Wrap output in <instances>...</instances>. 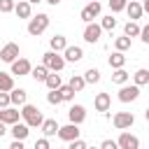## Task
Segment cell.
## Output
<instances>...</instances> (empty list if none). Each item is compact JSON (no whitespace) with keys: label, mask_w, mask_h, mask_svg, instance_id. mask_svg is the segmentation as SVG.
I'll list each match as a JSON object with an SVG mask.
<instances>
[{"label":"cell","mask_w":149,"mask_h":149,"mask_svg":"<svg viewBox=\"0 0 149 149\" xmlns=\"http://www.w3.org/2000/svg\"><path fill=\"white\" fill-rule=\"evenodd\" d=\"M114 49H116V51H121V54H126V51L130 49V37H126V35L116 37V40H114Z\"/></svg>","instance_id":"31"},{"label":"cell","mask_w":149,"mask_h":149,"mask_svg":"<svg viewBox=\"0 0 149 149\" xmlns=\"http://www.w3.org/2000/svg\"><path fill=\"white\" fill-rule=\"evenodd\" d=\"M133 84H135V86H144V84H149V70H147V68L135 70V72H133Z\"/></svg>","instance_id":"22"},{"label":"cell","mask_w":149,"mask_h":149,"mask_svg":"<svg viewBox=\"0 0 149 149\" xmlns=\"http://www.w3.org/2000/svg\"><path fill=\"white\" fill-rule=\"evenodd\" d=\"M112 123H114L116 130H126V128H130L135 123V116H133V112H116L112 116Z\"/></svg>","instance_id":"5"},{"label":"cell","mask_w":149,"mask_h":149,"mask_svg":"<svg viewBox=\"0 0 149 149\" xmlns=\"http://www.w3.org/2000/svg\"><path fill=\"white\" fill-rule=\"evenodd\" d=\"M47 28H49V14H37V16H30L28 19V35L40 37Z\"/></svg>","instance_id":"3"},{"label":"cell","mask_w":149,"mask_h":149,"mask_svg":"<svg viewBox=\"0 0 149 149\" xmlns=\"http://www.w3.org/2000/svg\"><path fill=\"white\" fill-rule=\"evenodd\" d=\"M100 12H102V5H100L98 0H91V2L79 12V19H81L84 23H93V19H98Z\"/></svg>","instance_id":"4"},{"label":"cell","mask_w":149,"mask_h":149,"mask_svg":"<svg viewBox=\"0 0 149 149\" xmlns=\"http://www.w3.org/2000/svg\"><path fill=\"white\" fill-rule=\"evenodd\" d=\"M112 81H114V84H119V86H123V84H128V81H130V74H128L123 68H119V70H114V72H112Z\"/></svg>","instance_id":"28"},{"label":"cell","mask_w":149,"mask_h":149,"mask_svg":"<svg viewBox=\"0 0 149 149\" xmlns=\"http://www.w3.org/2000/svg\"><path fill=\"white\" fill-rule=\"evenodd\" d=\"M30 77H33L35 81H42V84H44V81H47V77H49V70L40 63V65H35V68L30 70Z\"/></svg>","instance_id":"23"},{"label":"cell","mask_w":149,"mask_h":149,"mask_svg":"<svg viewBox=\"0 0 149 149\" xmlns=\"http://www.w3.org/2000/svg\"><path fill=\"white\" fill-rule=\"evenodd\" d=\"M65 47H68L65 35H54V37L49 40V49H51V51H56V54H63V51H65Z\"/></svg>","instance_id":"21"},{"label":"cell","mask_w":149,"mask_h":149,"mask_svg":"<svg viewBox=\"0 0 149 149\" xmlns=\"http://www.w3.org/2000/svg\"><path fill=\"white\" fill-rule=\"evenodd\" d=\"M116 144H119V149H140V137L128 133V130H121Z\"/></svg>","instance_id":"7"},{"label":"cell","mask_w":149,"mask_h":149,"mask_svg":"<svg viewBox=\"0 0 149 149\" xmlns=\"http://www.w3.org/2000/svg\"><path fill=\"white\" fill-rule=\"evenodd\" d=\"M47 102H49V105H61L63 98H61L58 91H49V93H47Z\"/></svg>","instance_id":"36"},{"label":"cell","mask_w":149,"mask_h":149,"mask_svg":"<svg viewBox=\"0 0 149 149\" xmlns=\"http://www.w3.org/2000/svg\"><path fill=\"white\" fill-rule=\"evenodd\" d=\"M100 149H119V144H116V140H102Z\"/></svg>","instance_id":"39"},{"label":"cell","mask_w":149,"mask_h":149,"mask_svg":"<svg viewBox=\"0 0 149 149\" xmlns=\"http://www.w3.org/2000/svg\"><path fill=\"white\" fill-rule=\"evenodd\" d=\"M26 2H30V5H35V2H44V0H26Z\"/></svg>","instance_id":"47"},{"label":"cell","mask_w":149,"mask_h":149,"mask_svg":"<svg viewBox=\"0 0 149 149\" xmlns=\"http://www.w3.org/2000/svg\"><path fill=\"white\" fill-rule=\"evenodd\" d=\"M58 93H61V98H63V102H72L74 100V91L68 86V84H63L61 88H58Z\"/></svg>","instance_id":"32"},{"label":"cell","mask_w":149,"mask_h":149,"mask_svg":"<svg viewBox=\"0 0 149 149\" xmlns=\"http://www.w3.org/2000/svg\"><path fill=\"white\" fill-rule=\"evenodd\" d=\"M19 119H21V112H19L16 107H5V109H0V121H2L5 126H14V123H19Z\"/></svg>","instance_id":"13"},{"label":"cell","mask_w":149,"mask_h":149,"mask_svg":"<svg viewBox=\"0 0 149 149\" xmlns=\"http://www.w3.org/2000/svg\"><path fill=\"white\" fill-rule=\"evenodd\" d=\"M16 58H19V44H16V42H7V44L0 49V61L12 65Z\"/></svg>","instance_id":"8"},{"label":"cell","mask_w":149,"mask_h":149,"mask_svg":"<svg viewBox=\"0 0 149 149\" xmlns=\"http://www.w3.org/2000/svg\"><path fill=\"white\" fill-rule=\"evenodd\" d=\"M58 128H61V126H58V121H56V119H44V121H42V126H40V130H42V135H44V137H54V135L58 133Z\"/></svg>","instance_id":"19"},{"label":"cell","mask_w":149,"mask_h":149,"mask_svg":"<svg viewBox=\"0 0 149 149\" xmlns=\"http://www.w3.org/2000/svg\"><path fill=\"white\" fill-rule=\"evenodd\" d=\"M107 61H109V68H112V70H119V68H123V65H126V56H123L121 51H114Z\"/></svg>","instance_id":"27"},{"label":"cell","mask_w":149,"mask_h":149,"mask_svg":"<svg viewBox=\"0 0 149 149\" xmlns=\"http://www.w3.org/2000/svg\"><path fill=\"white\" fill-rule=\"evenodd\" d=\"M33 149H51L49 137H40V140H35V147H33Z\"/></svg>","instance_id":"37"},{"label":"cell","mask_w":149,"mask_h":149,"mask_svg":"<svg viewBox=\"0 0 149 149\" xmlns=\"http://www.w3.org/2000/svg\"><path fill=\"white\" fill-rule=\"evenodd\" d=\"M86 149H100V147H86Z\"/></svg>","instance_id":"48"},{"label":"cell","mask_w":149,"mask_h":149,"mask_svg":"<svg viewBox=\"0 0 149 149\" xmlns=\"http://www.w3.org/2000/svg\"><path fill=\"white\" fill-rule=\"evenodd\" d=\"M123 35L126 37H140V26H137V21H126V26H123Z\"/></svg>","instance_id":"29"},{"label":"cell","mask_w":149,"mask_h":149,"mask_svg":"<svg viewBox=\"0 0 149 149\" xmlns=\"http://www.w3.org/2000/svg\"><path fill=\"white\" fill-rule=\"evenodd\" d=\"M93 107H95V112H109V107H112V98H109V93H95V98H93Z\"/></svg>","instance_id":"16"},{"label":"cell","mask_w":149,"mask_h":149,"mask_svg":"<svg viewBox=\"0 0 149 149\" xmlns=\"http://www.w3.org/2000/svg\"><path fill=\"white\" fill-rule=\"evenodd\" d=\"M30 70H33V65H30V61L28 58H16L14 63H12V77H26V74H30Z\"/></svg>","instance_id":"9"},{"label":"cell","mask_w":149,"mask_h":149,"mask_svg":"<svg viewBox=\"0 0 149 149\" xmlns=\"http://www.w3.org/2000/svg\"><path fill=\"white\" fill-rule=\"evenodd\" d=\"M86 147H88V144H86V142H84V140H81V137H79V140H74V142H70V144H68V149H86Z\"/></svg>","instance_id":"40"},{"label":"cell","mask_w":149,"mask_h":149,"mask_svg":"<svg viewBox=\"0 0 149 149\" xmlns=\"http://www.w3.org/2000/svg\"><path fill=\"white\" fill-rule=\"evenodd\" d=\"M142 9H144V12H149V0H142Z\"/></svg>","instance_id":"45"},{"label":"cell","mask_w":149,"mask_h":149,"mask_svg":"<svg viewBox=\"0 0 149 149\" xmlns=\"http://www.w3.org/2000/svg\"><path fill=\"white\" fill-rule=\"evenodd\" d=\"M42 65L49 70V72H61L63 68H65V58H63V54H56V51H44L42 54Z\"/></svg>","instance_id":"2"},{"label":"cell","mask_w":149,"mask_h":149,"mask_svg":"<svg viewBox=\"0 0 149 149\" xmlns=\"http://www.w3.org/2000/svg\"><path fill=\"white\" fill-rule=\"evenodd\" d=\"M9 133H12V137H14V140H21V142H23V140L30 135V128H28L23 121H19V123L9 126Z\"/></svg>","instance_id":"18"},{"label":"cell","mask_w":149,"mask_h":149,"mask_svg":"<svg viewBox=\"0 0 149 149\" xmlns=\"http://www.w3.org/2000/svg\"><path fill=\"white\" fill-rule=\"evenodd\" d=\"M44 2H49V5H51V7H56V5H61V2H63V0H44Z\"/></svg>","instance_id":"44"},{"label":"cell","mask_w":149,"mask_h":149,"mask_svg":"<svg viewBox=\"0 0 149 149\" xmlns=\"http://www.w3.org/2000/svg\"><path fill=\"white\" fill-rule=\"evenodd\" d=\"M21 119H23V123H26L28 128H40L42 121H44L40 107H35V105H30V102H26V105L21 107Z\"/></svg>","instance_id":"1"},{"label":"cell","mask_w":149,"mask_h":149,"mask_svg":"<svg viewBox=\"0 0 149 149\" xmlns=\"http://www.w3.org/2000/svg\"><path fill=\"white\" fill-rule=\"evenodd\" d=\"M9 149H26V144H23L21 140H12V144H9Z\"/></svg>","instance_id":"42"},{"label":"cell","mask_w":149,"mask_h":149,"mask_svg":"<svg viewBox=\"0 0 149 149\" xmlns=\"http://www.w3.org/2000/svg\"><path fill=\"white\" fill-rule=\"evenodd\" d=\"M5 133H9V130H7V126H5V123H2V121H0V137H2V135H5Z\"/></svg>","instance_id":"43"},{"label":"cell","mask_w":149,"mask_h":149,"mask_svg":"<svg viewBox=\"0 0 149 149\" xmlns=\"http://www.w3.org/2000/svg\"><path fill=\"white\" fill-rule=\"evenodd\" d=\"M81 77H84L86 84H98V81H100V70H98V68H88Z\"/></svg>","instance_id":"30"},{"label":"cell","mask_w":149,"mask_h":149,"mask_svg":"<svg viewBox=\"0 0 149 149\" xmlns=\"http://www.w3.org/2000/svg\"><path fill=\"white\" fill-rule=\"evenodd\" d=\"M68 119H70V123H74V126L84 123V119H86V107H84V105H70Z\"/></svg>","instance_id":"12"},{"label":"cell","mask_w":149,"mask_h":149,"mask_svg":"<svg viewBox=\"0 0 149 149\" xmlns=\"http://www.w3.org/2000/svg\"><path fill=\"white\" fill-rule=\"evenodd\" d=\"M126 14H128V19H130V21H137V19L144 14L142 2H140V0H128V5H126Z\"/></svg>","instance_id":"17"},{"label":"cell","mask_w":149,"mask_h":149,"mask_svg":"<svg viewBox=\"0 0 149 149\" xmlns=\"http://www.w3.org/2000/svg\"><path fill=\"white\" fill-rule=\"evenodd\" d=\"M140 98V86H135V84H123L121 88H119V100L121 102H133V100H137Z\"/></svg>","instance_id":"10"},{"label":"cell","mask_w":149,"mask_h":149,"mask_svg":"<svg viewBox=\"0 0 149 149\" xmlns=\"http://www.w3.org/2000/svg\"><path fill=\"white\" fill-rule=\"evenodd\" d=\"M9 100H12V107H23L28 102V91L26 88H12L9 91Z\"/></svg>","instance_id":"15"},{"label":"cell","mask_w":149,"mask_h":149,"mask_svg":"<svg viewBox=\"0 0 149 149\" xmlns=\"http://www.w3.org/2000/svg\"><path fill=\"white\" fill-rule=\"evenodd\" d=\"M68 86H70L74 93H81V91L86 88V81H84V77H81V74H72V77H70V81H68Z\"/></svg>","instance_id":"25"},{"label":"cell","mask_w":149,"mask_h":149,"mask_svg":"<svg viewBox=\"0 0 149 149\" xmlns=\"http://www.w3.org/2000/svg\"><path fill=\"white\" fill-rule=\"evenodd\" d=\"M144 119H147V121H149V107H147V109H144Z\"/></svg>","instance_id":"46"},{"label":"cell","mask_w":149,"mask_h":149,"mask_svg":"<svg viewBox=\"0 0 149 149\" xmlns=\"http://www.w3.org/2000/svg\"><path fill=\"white\" fill-rule=\"evenodd\" d=\"M100 28H102V30H114V28H116V19H114L112 14H109V16H102Z\"/></svg>","instance_id":"33"},{"label":"cell","mask_w":149,"mask_h":149,"mask_svg":"<svg viewBox=\"0 0 149 149\" xmlns=\"http://www.w3.org/2000/svg\"><path fill=\"white\" fill-rule=\"evenodd\" d=\"M63 58H65V63H79L81 58H84V49L81 47H72V44H68L65 47V51H63Z\"/></svg>","instance_id":"14"},{"label":"cell","mask_w":149,"mask_h":149,"mask_svg":"<svg viewBox=\"0 0 149 149\" xmlns=\"http://www.w3.org/2000/svg\"><path fill=\"white\" fill-rule=\"evenodd\" d=\"M79 133H81V130H79V126H74V123H65V126H61V128H58V133H56V135H58L63 142H68V144H70V142L79 140Z\"/></svg>","instance_id":"6"},{"label":"cell","mask_w":149,"mask_h":149,"mask_svg":"<svg viewBox=\"0 0 149 149\" xmlns=\"http://www.w3.org/2000/svg\"><path fill=\"white\" fill-rule=\"evenodd\" d=\"M14 88V77L9 72H0V91L2 93H9Z\"/></svg>","instance_id":"26"},{"label":"cell","mask_w":149,"mask_h":149,"mask_svg":"<svg viewBox=\"0 0 149 149\" xmlns=\"http://www.w3.org/2000/svg\"><path fill=\"white\" fill-rule=\"evenodd\" d=\"M126 5H128V0H109V9H112L114 14H116V12H123Z\"/></svg>","instance_id":"35"},{"label":"cell","mask_w":149,"mask_h":149,"mask_svg":"<svg viewBox=\"0 0 149 149\" xmlns=\"http://www.w3.org/2000/svg\"><path fill=\"white\" fill-rule=\"evenodd\" d=\"M140 40H142L144 44H149V26H144V28H140Z\"/></svg>","instance_id":"41"},{"label":"cell","mask_w":149,"mask_h":149,"mask_svg":"<svg viewBox=\"0 0 149 149\" xmlns=\"http://www.w3.org/2000/svg\"><path fill=\"white\" fill-rule=\"evenodd\" d=\"M147 26H149V23H147Z\"/></svg>","instance_id":"49"},{"label":"cell","mask_w":149,"mask_h":149,"mask_svg":"<svg viewBox=\"0 0 149 149\" xmlns=\"http://www.w3.org/2000/svg\"><path fill=\"white\" fill-rule=\"evenodd\" d=\"M5 107H12V100H9V93L0 91V109H5Z\"/></svg>","instance_id":"38"},{"label":"cell","mask_w":149,"mask_h":149,"mask_svg":"<svg viewBox=\"0 0 149 149\" xmlns=\"http://www.w3.org/2000/svg\"><path fill=\"white\" fill-rule=\"evenodd\" d=\"M14 14H16L19 19H30V16H33V5L26 2V0H19L16 7H14Z\"/></svg>","instance_id":"20"},{"label":"cell","mask_w":149,"mask_h":149,"mask_svg":"<svg viewBox=\"0 0 149 149\" xmlns=\"http://www.w3.org/2000/svg\"><path fill=\"white\" fill-rule=\"evenodd\" d=\"M44 84H47V88H49V91H58V88L63 86V79H61V74H58V72H49V77H47V81H44Z\"/></svg>","instance_id":"24"},{"label":"cell","mask_w":149,"mask_h":149,"mask_svg":"<svg viewBox=\"0 0 149 149\" xmlns=\"http://www.w3.org/2000/svg\"><path fill=\"white\" fill-rule=\"evenodd\" d=\"M14 7H16L14 0H0V14H9V12H14Z\"/></svg>","instance_id":"34"},{"label":"cell","mask_w":149,"mask_h":149,"mask_svg":"<svg viewBox=\"0 0 149 149\" xmlns=\"http://www.w3.org/2000/svg\"><path fill=\"white\" fill-rule=\"evenodd\" d=\"M100 35H102V28H100V23H86V26H84V42H88V44H95V42L100 40Z\"/></svg>","instance_id":"11"}]
</instances>
